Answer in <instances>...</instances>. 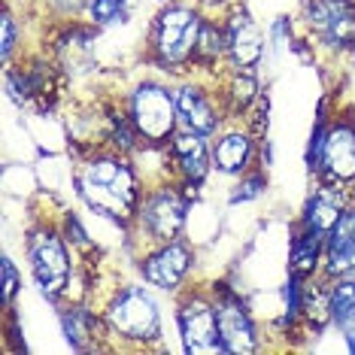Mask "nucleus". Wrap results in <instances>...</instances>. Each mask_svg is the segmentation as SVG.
<instances>
[{"mask_svg": "<svg viewBox=\"0 0 355 355\" xmlns=\"http://www.w3.org/2000/svg\"><path fill=\"white\" fill-rule=\"evenodd\" d=\"M73 189L76 198L92 213H98L103 219L116 222L122 231H128L134 225L146 180H143L134 155L112 146H92L83 155H76Z\"/></svg>", "mask_w": 355, "mask_h": 355, "instance_id": "f257e3e1", "label": "nucleus"}, {"mask_svg": "<svg viewBox=\"0 0 355 355\" xmlns=\"http://www.w3.org/2000/svg\"><path fill=\"white\" fill-rule=\"evenodd\" d=\"M204 19L207 10L198 0H167L149 21L146 43H143V61L155 73L173 79V83L195 73L198 40Z\"/></svg>", "mask_w": 355, "mask_h": 355, "instance_id": "f03ea898", "label": "nucleus"}, {"mask_svg": "<svg viewBox=\"0 0 355 355\" xmlns=\"http://www.w3.org/2000/svg\"><path fill=\"white\" fill-rule=\"evenodd\" d=\"M101 306L110 349H161L164 316L155 288L146 282H119L107 286L94 301Z\"/></svg>", "mask_w": 355, "mask_h": 355, "instance_id": "7ed1b4c3", "label": "nucleus"}, {"mask_svg": "<svg viewBox=\"0 0 355 355\" xmlns=\"http://www.w3.org/2000/svg\"><path fill=\"white\" fill-rule=\"evenodd\" d=\"M25 258L37 292L49 304H64L73 297L79 277V255L61 234L55 216H37L25 237Z\"/></svg>", "mask_w": 355, "mask_h": 355, "instance_id": "20e7f679", "label": "nucleus"}, {"mask_svg": "<svg viewBox=\"0 0 355 355\" xmlns=\"http://www.w3.org/2000/svg\"><path fill=\"white\" fill-rule=\"evenodd\" d=\"M191 204H195V198L176 180H171V176L146 182L140 207H137V216H134V225L125 231L128 240L137 246V252H143L149 246L171 243V240L185 237Z\"/></svg>", "mask_w": 355, "mask_h": 355, "instance_id": "39448f33", "label": "nucleus"}, {"mask_svg": "<svg viewBox=\"0 0 355 355\" xmlns=\"http://www.w3.org/2000/svg\"><path fill=\"white\" fill-rule=\"evenodd\" d=\"M297 28L316 58L355 64V0H301Z\"/></svg>", "mask_w": 355, "mask_h": 355, "instance_id": "423d86ee", "label": "nucleus"}, {"mask_svg": "<svg viewBox=\"0 0 355 355\" xmlns=\"http://www.w3.org/2000/svg\"><path fill=\"white\" fill-rule=\"evenodd\" d=\"M122 103L140 134L143 146L164 149L180 131V107H176V83L167 76H143L122 94Z\"/></svg>", "mask_w": 355, "mask_h": 355, "instance_id": "0eeeda50", "label": "nucleus"}, {"mask_svg": "<svg viewBox=\"0 0 355 355\" xmlns=\"http://www.w3.org/2000/svg\"><path fill=\"white\" fill-rule=\"evenodd\" d=\"M6 70V92L21 110H55L67 92V70L46 49L34 55H19Z\"/></svg>", "mask_w": 355, "mask_h": 355, "instance_id": "6e6552de", "label": "nucleus"}, {"mask_svg": "<svg viewBox=\"0 0 355 355\" xmlns=\"http://www.w3.org/2000/svg\"><path fill=\"white\" fill-rule=\"evenodd\" d=\"M176 331L180 343L189 355H225L219 319H216V301L209 282H191L176 295Z\"/></svg>", "mask_w": 355, "mask_h": 355, "instance_id": "1a4fd4ad", "label": "nucleus"}, {"mask_svg": "<svg viewBox=\"0 0 355 355\" xmlns=\"http://www.w3.org/2000/svg\"><path fill=\"white\" fill-rule=\"evenodd\" d=\"M213 288V301H216V319H219V334L225 355H252L261 352V325H258L255 313L249 310L246 297L240 295L237 286L231 282H209Z\"/></svg>", "mask_w": 355, "mask_h": 355, "instance_id": "9d476101", "label": "nucleus"}, {"mask_svg": "<svg viewBox=\"0 0 355 355\" xmlns=\"http://www.w3.org/2000/svg\"><path fill=\"white\" fill-rule=\"evenodd\" d=\"M195 268H198V252L185 237L137 252V273H140V279L161 295L176 297L185 286H191Z\"/></svg>", "mask_w": 355, "mask_h": 355, "instance_id": "9b49d317", "label": "nucleus"}, {"mask_svg": "<svg viewBox=\"0 0 355 355\" xmlns=\"http://www.w3.org/2000/svg\"><path fill=\"white\" fill-rule=\"evenodd\" d=\"M176 107H180V128L213 140L228 122V112L219 98L216 79L189 73L176 79Z\"/></svg>", "mask_w": 355, "mask_h": 355, "instance_id": "f8f14e48", "label": "nucleus"}, {"mask_svg": "<svg viewBox=\"0 0 355 355\" xmlns=\"http://www.w3.org/2000/svg\"><path fill=\"white\" fill-rule=\"evenodd\" d=\"M313 180L334 182L355 191V107H346V103L337 107Z\"/></svg>", "mask_w": 355, "mask_h": 355, "instance_id": "ddd939ff", "label": "nucleus"}, {"mask_svg": "<svg viewBox=\"0 0 355 355\" xmlns=\"http://www.w3.org/2000/svg\"><path fill=\"white\" fill-rule=\"evenodd\" d=\"M268 137H258L243 119H228L225 128L209 140L213 146V171L228 180H240L261 164V149Z\"/></svg>", "mask_w": 355, "mask_h": 355, "instance_id": "4468645a", "label": "nucleus"}, {"mask_svg": "<svg viewBox=\"0 0 355 355\" xmlns=\"http://www.w3.org/2000/svg\"><path fill=\"white\" fill-rule=\"evenodd\" d=\"M167 152V171L171 180H176L189 191L191 198L200 195V189L207 185V180L213 176V146H209V137L191 134V131H176L171 137V143L164 146Z\"/></svg>", "mask_w": 355, "mask_h": 355, "instance_id": "2eb2a0df", "label": "nucleus"}, {"mask_svg": "<svg viewBox=\"0 0 355 355\" xmlns=\"http://www.w3.org/2000/svg\"><path fill=\"white\" fill-rule=\"evenodd\" d=\"M225 43H228V70H258L268 52V37L261 25L249 15L243 3H234L222 12Z\"/></svg>", "mask_w": 355, "mask_h": 355, "instance_id": "dca6fc26", "label": "nucleus"}, {"mask_svg": "<svg viewBox=\"0 0 355 355\" xmlns=\"http://www.w3.org/2000/svg\"><path fill=\"white\" fill-rule=\"evenodd\" d=\"M58 322L67 337V343L76 352H94L110 349L107 328H103L101 306L94 301H64L58 304Z\"/></svg>", "mask_w": 355, "mask_h": 355, "instance_id": "f3484780", "label": "nucleus"}, {"mask_svg": "<svg viewBox=\"0 0 355 355\" xmlns=\"http://www.w3.org/2000/svg\"><path fill=\"white\" fill-rule=\"evenodd\" d=\"M352 189H343V185L334 182H319L313 180V191L304 200V209L297 216L295 225L319 234V237H328L334 231V225L340 222V216L346 213V207L352 204Z\"/></svg>", "mask_w": 355, "mask_h": 355, "instance_id": "a211bd4d", "label": "nucleus"}, {"mask_svg": "<svg viewBox=\"0 0 355 355\" xmlns=\"http://www.w3.org/2000/svg\"><path fill=\"white\" fill-rule=\"evenodd\" d=\"M216 88H219L228 119H243L264 94L255 70H225L216 76Z\"/></svg>", "mask_w": 355, "mask_h": 355, "instance_id": "6ab92c4d", "label": "nucleus"}, {"mask_svg": "<svg viewBox=\"0 0 355 355\" xmlns=\"http://www.w3.org/2000/svg\"><path fill=\"white\" fill-rule=\"evenodd\" d=\"M322 261H325V237L295 225L288 240V273L301 279L322 277Z\"/></svg>", "mask_w": 355, "mask_h": 355, "instance_id": "aec40b11", "label": "nucleus"}, {"mask_svg": "<svg viewBox=\"0 0 355 355\" xmlns=\"http://www.w3.org/2000/svg\"><path fill=\"white\" fill-rule=\"evenodd\" d=\"M331 328V304H328V279L313 277L304 282V334H322Z\"/></svg>", "mask_w": 355, "mask_h": 355, "instance_id": "412c9836", "label": "nucleus"}, {"mask_svg": "<svg viewBox=\"0 0 355 355\" xmlns=\"http://www.w3.org/2000/svg\"><path fill=\"white\" fill-rule=\"evenodd\" d=\"M328 304H331V325L337 331L355 322V277L328 279Z\"/></svg>", "mask_w": 355, "mask_h": 355, "instance_id": "4be33fe9", "label": "nucleus"}, {"mask_svg": "<svg viewBox=\"0 0 355 355\" xmlns=\"http://www.w3.org/2000/svg\"><path fill=\"white\" fill-rule=\"evenodd\" d=\"M55 222H58L61 234H64V237H67V243L73 246V252H76L79 258H98V255H101L98 243H94V240L88 237V231H85L83 219H79V216L73 213V209L61 207L58 213H55Z\"/></svg>", "mask_w": 355, "mask_h": 355, "instance_id": "5701e85b", "label": "nucleus"}, {"mask_svg": "<svg viewBox=\"0 0 355 355\" xmlns=\"http://www.w3.org/2000/svg\"><path fill=\"white\" fill-rule=\"evenodd\" d=\"M134 10V0H88V10H85V21L94 25L98 31L112 28L119 21H125Z\"/></svg>", "mask_w": 355, "mask_h": 355, "instance_id": "b1692460", "label": "nucleus"}, {"mask_svg": "<svg viewBox=\"0 0 355 355\" xmlns=\"http://www.w3.org/2000/svg\"><path fill=\"white\" fill-rule=\"evenodd\" d=\"M21 52V21L15 19L12 3L6 0L3 3V15H0V58H3V67L19 58Z\"/></svg>", "mask_w": 355, "mask_h": 355, "instance_id": "393cba45", "label": "nucleus"}, {"mask_svg": "<svg viewBox=\"0 0 355 355\" xmlns=\"http://www.w3.org/2000/svg\"><path fill=\"white\" fill-rule=\"evenodd\" d=\"M40 19H46V25H64V21H79L85 19L88 0H34Z\"/></svg>", "mask_w": 355, "mask_h": 355, "instance_id": "a878e982", "label": "nucleus"}, {"mask_svg": "<svg viewBox=\"0 0 355 355\" xmlns=\"http://www.w3.org/2000/svg\"><path fill=\"white\" fill-rule=\"evenodd\" d=\"M268 191V173L264 167H252L249 173H243L240 180H234V191L228 195V204L237 207V204H249V200L261 198Z\"/></svg>", "mask_w": 355, "mask_h": 355, "instance_id": "bb28decb", "label": "nucleus"}, {"mask_svg": "<svg viewBox=\"0 0 355 355\" xmlns=\"http://www.w3.org/2000/svg\"><path fill=\"white\" fill-rule=\"evenodd\" d=\"M0 277H3V310H12L21 292V273L10 255H3V261H0Z\"/></svg>", "mask_w": 355, "mask_h": 355, "instance_id": "cd10ccee", "label": "nucleus"}, {"mask_svg": "<svg viewBox=\"0 0 355 355\" xmlns=\"http://www.w3.org/2000/svg\"><path fill=\"white\" fill-rule=\"evenodd\" d=\"M198 3L204 6L207 12H225V10H228V6L237 3V0H198Z\"/></svg>", "mask_w": 355, "mask_h": 355, "instance_id": "c85d7f7f", "label": "nucleus"}, {"mask_svg": "<svg viewBox=\"0 0 355 355\" xmlns=\"http://www.w3.org/2000/svg\"><path fill=\"white\" fill-rule=\"evenodd\" d=\"M340 334H343V340H346V349L355 352V322H349L346 328H340Z\"/></svg>", "mask_w": 355, "mask_h": 355, "instance_id": "c756f323", "label": "nucleus"}]
</instances>
